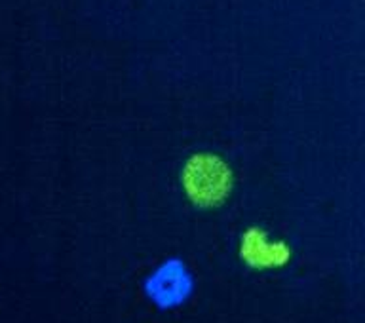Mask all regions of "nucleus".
<instances>
[{"label":"nucleus","mask_w":365,"mask_h":323,"mask_svg":"<svg viewBox=\"0 0 365 323\" xmlns=\"http://www.w3.org/2000/svg\"><path fill=\"white\" fill-rule=\"evenodd\" d=\"M148 299L160 308H177L192 293V276L179 259L162 262L145 282Z\"/></svg>","instance_id":"2"},{"label":"nucleus","mask_w":365,"mask_h":323,"mask_svg":"<svg viewBox=\"0 0 365 323\" xmlns=\"http://www.w3.org/2000/svg\"><path fill=\"white\" fill-rule=\"evenodd\" d=\"M181 183L194 205L210 210L228 198L232 190V171L215 154H194L182 168Z\"/></svg>","instance_id":"1"},{"label":"nucleus","mask_w":365,"mask_h":323,"mask_svg":"<svg viewBox=\"0 0 365 323\" xmlns=\"http://www.w3.org/2000/svg\"><path fill=\"white\" fill-rule=\"evenodd\" d=\"M289 247L282 242L270 244L261 228H250L242 236V259L253 268L282 267L289 261Z\"/></svg>","instance_id":"3"}]
</instances>
